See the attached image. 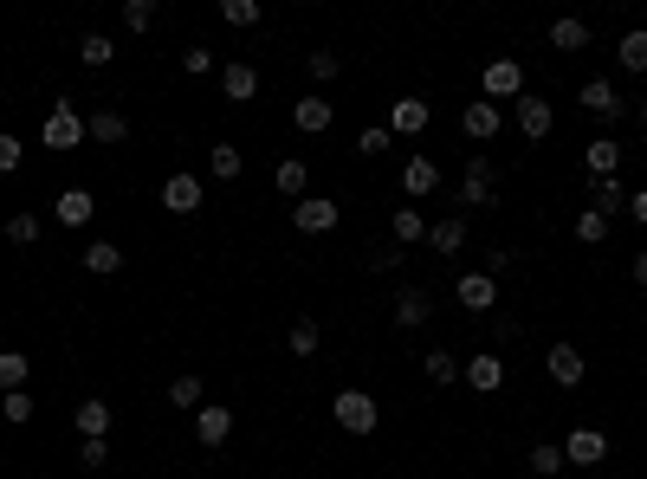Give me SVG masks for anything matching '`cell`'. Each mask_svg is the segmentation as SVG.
I'll list each match as a JSON object with an SVG mask.
<instances>
[{"label":"cell","mask_w":647,"mask_h":479,"mask_svg":"<svg viewBox=\"0 0 647 479\" xmlns=\"http://www.w3.org/2000/svg\"><path fill=\"white\" fill-rule=\"evenodd\" d=\"M330 415H337L343 434H376V395L369 389H343L337 402H330Z\"/></svg>","instance_id":"1"},{"label":"cell","mask_w":647,"mask_h":479,"mask_svg":"<svg viewBox=\"0 0 647 479\" xmlns=\"http://www.w3.org/2000/svg\"><path fill=\"white\" fill-rule=\"evenodd\" d=\"M512 123L531 136V143H544V136L557 130V111H550V104L538 98V91H518V98H512Z\"/></svg>","instance_id":"2"},{"label":"cell","mask_w":647,"mask_h":479,"mask_svg":"<svg viewBox=\"0 0 647 479\" xmlns=\"http://www.w3.org/2000/svg\"><path fill=\"white\" fill-rule=\"evenodd\" d=\"M337 201H330V195H305V201H298V208H292V227H298V234H330V227H337Z\"/></svg>","instance_id":"3"},{"label":"cell","mask_w":647,"mask_h":479,"mask_svg":"<svg viewBox=\"0 0 647 479\" xmlns=\"http://www.w3.org/2000/svg\"><path fill=\"white\" fill-rule=\"evenodd\" d=\"M39 136H46V149H59V156H65V149L85 143V117H78L72 104H59V111L46 117V130H39Z\"/></svg>","instance_id":"4"},{"label":"cell","mask_w":647,"mask_h":479,"mask_svg":"<svg viewBox=\"0 0 647 479\" xmlns=\"http://www.w3.org/2000/svg\"><path fill=\"white\" fill-rule=\"evenodd\" d=\"M596 460H609V434L576 428L570 441H563V467H596Z\"/></svg>","instance_id":"5"},{"label":"cell","mask_w":647,"mask_h":479,"mask_svg":"<svg viewBox=\"0 0 647 479\" xmlns=\"http://www.w3.org/2000/svg\"><path fill=\"white\" fill-rule=\"evenodd\" d=\"M460 130L473 136V143H492V136L505 130V111L492 98H479V104H466V111H460Z\"/></svg>","instance_id":"6"},{"label":"cell","mask_w":647,"mask_h":479,"mask_svg":"<svg viewBox=\"0 0 647 479\" xmlns=\"http://www.w3.org/2000/svg\"><path fill=\"white\" fill-rule=\"evenodd\" d=\"M460 376H466V389H479V395H499L505 389V363L492 357V350H486V357H466Z\"/></svg>","instance_id":"7"},{"label":"cell","mask_w":647,"mask_h":479,"mask_svg":"<svg viewBox=\"0 0 647 479\" xmlns=\"http://www.w3.org/2000/svg\"><path fill=\"white\" fill-rule=\"evenodd\" d=\"M453 292H460L466 311H492V305H499V279H492V272H460Z\"/></svg>","instance_id":"8"},{"label":"cell","mask_w":647,"mask_h":479,"mask_svg":"<svg viewBox=\"0 0 647 479\" xmlns=\"http://www.w3.org/2000/svg\"><path fill=\"white\" fill-rule=\"evenodd\" d=\"M479 85H486V98H518V91H525V72H518V59H492L486 72H479Z\"/></svg>","instance_id":"9"},{"label":"cell","mask_w":647,"mask_h":479,"mask_svg":"<svg viewBox=\"0 0 647 479\" xmlns=\"http://www.w3.org/2000/svg\"><path fill=\"white\" fill-rule=\"evenodd\" d=\"M486 201H492V162L473 156L466 175H460V208H486Z\"/></svg>","instance_id":"10"},{"label":"cell","mask_w":647,"mask_h":479,"mask_svg":"<svg viewBox=\"0 0 647 479\" xmlns=\"http://www.w3.org/2000/svg\"><path fill=\"white\" fill-rule=\"evenodd\" d=\"M544 369H550V382H557V389H576V382H583V350H576V344H550Z\"/></svg>","instance_id":"11"},{"label":"cell","mask_w":647,"mask_h":479,"mask_svg":"<svg viewBox=\"0 0 647 479\" xmlns=\"http://www.w3.org/2000/svg\"><path fill=\"white\" fill-rule=\"evenodd\" d=\"M583 169H589V182H609V175L622 169V143H615V136H596V143L583 149Z\"/></svg>","instance_id":"12"},{"label":"cell","mask_w":647,"mask_h":479,"mask_svg":"<svg viewBox=\"0 0 647 479\" xmlns=\"http://www.w3.org/2000/svg\"><path fill=\"white\" fill-rule=\"evenodd\" d=\"M162 208L169 214H195L201 208V175H169V182H162Z\"/></svg>","instance_id":"13"},{"label":"cell","mask_w":647,"mask_h":479,"mask_svg":"<svg viewBox=\"0 0 647 479\" xmlns=\"http://www.w3.org/2000/svg\"><path fill=\"white\" fill-rule=\"evenodd\" d=\"M583 111H589V117H602V123H615V117L628 111V104L615 98V85H609V78H589V85H583Z\"/></svg>","instance_id":"14"},{"label":"cell","mask_w":647,"mask_h":479,"mask_svg":"<svg viewBox=\"0 0 647 479\" xmlns=\"http://www.w3.org/2000/svg\"><path fill=\"white\" fill-rule=\"evenodd\" d=\"M428 130V104L421 98H395L389 104V136H421Z\"/></svg>","instance_id":"15"},{"label":"cell","mask_w":647,"mask_h":479,"mask_svg":"<svg viewBox=\"0 0 647 479\" xmlns=\"http://www.w3.org/2000/svg\"><path fill=\"white\" fill-rule=\"evenodd\" d=\"M227 434H233V408H195V441L201 447H220V441H227Z\"/></svg>","instance_id":"16"},{"label":"cell","mask_w":647,"mask_h":479,"mask_svg":"<svg viewBox=\"0 0 647 479\" xmlns=\"http://www.w3.org/2000/svg\"><path fill=\"white\" fill-rule=\"evenodd\" d=\"M52 214H59V227H85L91 214H98V201H91V188H65V195L52 201Z\"/></svg>","instance_id":"17"},{"label":"cell","mask_w":647,"mask_h":479,"mask_svg":"<svg viewBox=\"0 0 647 479\" xmlns=\"http://www.w3.org/2000/svg\"><path fill=\"white\" fill-rule=\"evenodd\" d=\"M402 188H408V195H434V188H440V162L434 156H408L402 162Z\"/></svg>","instance_id":"18"},{"label":"cell","mask_w":647,"mask_h":479,"mask_svg":"<svg viewBox=\"0 0 647 479\" xmlns=\"http://www.w3.org/2000/svg\"><path fill=\"white\" fill-rule=\"evenodd\" d=\"M395 324H402V331H421V324H428V292H421V285H402V292H395Z\"/></svg>","instance_id":"19"},{"label":"cell","mask_w":647,"mask_h":479,"mask_svg":"<svg viewBox=\"0 0 647 479\" xmlns=\"http://www.w3.org/2000/svg\"><path fill=\"white\" fill-rule=\"evenodd\" d=\"M220 91H227L233 104H246V98H253V91H259V72H253V65H246V59L220 65Z\"/></svg>","instance_id":"20"},{"label":"cell","mask_w":647,"mask_h":479,"mask_svg":"<svg viewBox=\"0 0 647 479\" xmlns=\"http://www.w3.org/2000/svg\"><path fill=\"white\" fill-rule=\"evenodd\" d=\"M272 188H279V195H292V201H305V188H311V169H305V156H285L279 169H272Z\"/></svg>","instance_id":"21"},{"label":"cell","mask_w":647,"mask_h":479,"mask_svg":"<svg viewBox=\"0 0 647 479\" xmlns=\"http://www.w3.org/2000/svg\"><path fill=\"white\" fill-rule=\"evenodd\" d=\"M85 136H91V143H123V136H130V117H123V111H91L85 117Z\"/></svg>","instance_id":"22"},{"label":"cell","mask_w":647,"mask_h":479,"mask_svg":"<svg viewBox=\"0 0 647 479\" xmlns=\"http://www.w3.org/2000/svg\"><path fill=\"white\" fill-rule=\"evenodd\" d=\"M330 117H337V111H330L324 98H298V104H292V123H298L305 136H324V130H330Z\"/></svg>","instance_id":"23"},{"label":"cell","mask_w":647,"mask_h":479,"mask_svg":"<svg viewBox=\"0 0 647 479\" xmlns=\"http://www.w3.org/2000/svg\"><path fill=\"white\" fill-rule=\"evenodd\" d=\"M389 234H395V246L428 240V214H421V208H395V214H389Z\"/></svg>","instance_id":"24"},{"label":"cell","mask_w":647,"mask_h":479,"mask_svg":"<svg viewBox=\"0 0 647 479\" xmlns=\"http://www.w3.org/2000/svg\"><path fill=\"white\" fill-rule=\"evenodd\" d=\"M428 246H434V253H460V246H466V214L434 221V227H428Z\"/></svg>","instance_id":"25"},{"label":"cell","mask_w":647,"mask_h":479,"mask_svg":"<svg viewBox=\"0 0 647 479\" xmlns=\"http://www.w3.org/2000/svg\"><path fill=\"white\" fill-rule=\"evenodd\" d=\"M589 208H596V214H609V221H615V214L628 208V188L615 182V175H609V182H589Z\"/></svg>","instance_id":"26"},{"label":"cell","mask_w":647,"mask_h":479,"mask_svg":"<svg viewBox=\"0 0 647 479\" xmlns=\"http://www.w3.org/2000/svg\"><path fill=\"white\" fill-rule=\"evenodd\" d=\"M85 272H98V279H110V272H123V253H117V240H91V246H85Z\"/></svg>","instance_id":"27"},{"label":"cell","mask_w":647,"mask_h":479,"mask_svg":"<svg viewBox=\"0 0 647 479\" xmlns=\"http://www.w3.org/2000/svg\"><path fill=\"white\" fill-rule=\"evenodd\" d=\"M285 344H292V357H318V344H324L318 318H292V331H285Z\"/></svg>","instance_id":"28"},{"label":"cell","mask_w":647,"mask_h":479,"mask_svg":"<svg viewBox=\"0 0 647 479\" xmlns=\"http://www.w3.org/2000/svg\"><path fill=\"white\" fill-rule=\"evenodd\" d=\"M78 428H85V441H104L110 434V402H98V395L78 402Z\"/></svg>","instance_id":"29"},{"label":"cell","mask_w":647,"mask_h":479,"mask_svg":"<svg viewBox=\"0 0 647 479\" xmlns=\"http://www.w3.org/2000/svg\"><path fill=\"white\" fill-rule=\"evenodd\" d=\"M240 169H246V156H240L233 143H214V149H208V175H214V182H233Z\"/></svg>","instance_id":"30"},{"label":"cell","mask_w":647,"mask_h":479,"mask_svg":"<svg viewBox=\"0 0 647 479\" xmlns=\"http://www.w3.org/2000/svg\"><path fill=\"white\" fill-rule=\"evenodd\" d=\"M26 376H33V363L20 357V350H0V395H13V389H26Z\"/></svg>","instance_id":"31"},{"label":"cell","mask_w":647,"mask_h":479,"mask_svg":"<svg viewBox=\"0 0 647 479\" xmlns=\"http://www.w3.org/2000/svg\"><path fill=\"white\" fill-rule=\"evenodd\" d=\"M78 59H85L91 72H104V65L117 59V46H110V33H85V39H78Z\"/></svg>","instance_id":"32"},{"label":"cell","mask_w":647,"mask_h":479,"mask_svg":"<svg viewBox=\"0 0 647 479\" xmlns=\"http://www.w3.org/2000/svg\"><path fill=\"white\" fill-rule=\"evenodd\" d=\"M615 59H622L628 72H647V26H635V33H622V46H615Z\"/></svg>","instance_id":"33"},{"label":"cell","mask_w":647,"mask_h":479,"mask_svg":"<svg viewBox=\"0 0 647 479\" xmlns=\"http://www.w3.org/2000/svg\"><path fill=\"white\" fill-rule=\"evenodd\" d=\"M550 46H557V52H583L589 46V26L583 20H557V26H550Z\"/></svg>","instance_id":"34"},{"label":"cell","mask_w":647,"mask_h":479,"mask_svg":"<svg viewBox=\"0 0 647 479\" xmlns=\"http://www.w3.org/2000/svg\"><path fill=\"white\" fill-rule=\"evenodd\" d=\"M576 240H583V246H602V240H609V214L583 208V214H576Z\"/></svg>","instance_id":"35"},{"label":"cell","mask_w":647,"mask_h":479,"mask_svg":"<svg viewBox=\"0 0 647 479\" xmlns=\"http://www.w3.org/2000/svg\"><path fill=\"white\" fill-rule=\"evenodd\" d=\"M389 143H395V136H389V123H369V130L356 136V156H389Z\"/></svg>","instance_id":"36"},{"label":"cell","mask_w":647,"mask_h":479,"mask_svg":"<svg viewBox=\"0 0 647 479\" xmlns=\"http://www.w3.org/2000/svg\"><path fill=\"white\" fill-rule=\"evenodd\" d=\"M123 26H130V33H149V26H156V0H123Z\"/></svg>","instance_id":"37"},{"label":"cell","mask_w":647,"mask_h":479,"mask_svg":"<svg viewBox=\"0 0 647 479\" xmlns=\"http://www.w3.org/2000/svg\"><path fill=\"white\" fill-rule=\"evenodd\" d=\"M220 20L227 26H259V0H220Z\"/></svg>","instance_id":"38"},{"label":"cell","mask_w":647,"mask_h":479,"mask_svg":"<svg viewBox=\"0 0 647 479\" xmlns=\"http://www.w3.org/2000/svg\"><path fill=\"white\" fill-rule=\"evenodd\" d=\"M169 402L175 408H201V376H175L169 382Z\"/></svg>","instance_id":"39"},{"label":"cell","mask_w":647,"mask_h":479,"mask_svg":"<svg viewBox=\"0 0 647 479\" xmlns=\"http://www.w3.org/2000/svg\"><path fill=\"white\" fill-rule=\"evenodd\" d=\"M0 415L13 421V428H20V421H33V395L26 389H13V395H0Z\"/></svg>","instance_id":"40"},{"label":"cell","mask_w":647,"mask_h":479,"mask_svg":"<svg viewBox=\"0 0 647 479\" xmlns=\"http://www.w3.org/2000/svg\"><path fill=\"white\" fill-rule=\"evenodd\" d=\"M531 473H538V479H550V473H563V447H531Z\"/></svg>","instance_id":"41"},{"label":"cell","mask_w":647,"mask_h":479,"mask_svg":"<svg viewBox=\"0 0 647 479\" xmlns=\"http://www.w3.org/2000/svg\"><path fill=\"white\" fill-rule=\"evenodd\" d=\"M460 376V357H447V350H428V382H453Z\"/></svg>","instance_id":"42"},{"label":"cell","mask_w":647,"mask_h":479,"mask_svg":"<svg viewBox=\"0 0 647 479\" xmlns=\"http://www.w3.org/2000/svg\"><path fill=\"white\" fill-rule=\"evenodd\" d=\"M337 65H343L337 52H311V59H305V72L318 78V85H330V78H337Z\"/></svg>","instance_id":"43"},{"label":"cell","mask_w":647,"mask_h":479,"mask_svg":"<svg viewBox=\"0 0 647 479\" xmlns=\"http://www.w3.org/2000/svg\"><path fill=\"white\" fill-rule=\"evenodd\" d=\"M7 240L13 246H33L39 240V221H33V214H13V221H7Z\"/></svg>","instance_id":"44"},{"label":"cell","mask_w":647,"mask_h":479,"mask_svg":"<svg viewBox=\"0 0 647 479\" xmlns=\"http://www.w3.org/2000/svg\"><path fill=\"white\" fill-rule=\"evenodd\" d=\"M13 169H20V136L0 130V175H13Z\"/></svg>","instance_id":"45"},{"label":"cell","mask_w":647,"mask_h":479,"mask_svg":"<svg viewBox=\"0 0 647 479\" xmlns=\"http://www.w3.org/2000/svg\"><path fill=\"white\" fill-rule=\"evenodd\" d=\"M182 65L201 78V72H214V52H208V46H188V52H182Z\"/></svg>","instance_id":"46"},{"label":"cell","mask_w":647,"mask_h":479,"mask_svg":"<svg viewBox=\"0 0 647 479\" xmlns=\"http://www.w3.org/2000/svg\"><path fill=\"white\" fill-rule=\"evenodd\" d=\"M104 460H110V441H85L78 447V467H104Z\"/></svg>","instance_id":"47"},{"label":"cell","mask_w":647,"mask_h":479,"mask_svg":"<svg viewBox=\"0 0 647 479\" xmlns=\"http://www.w3.org/2000/svg\"><path fill=\"white\" fill-rule=\"evenodd\" d=\"M628 214H635V221L647 227V188H641V195H635V201H628Z\"/></svg>","instance_id":"48"},{"label":"cell","mask_w":647,"mask_h":479,"mask_svg":"<svg viewBox=\"0 0 647 479\" xmlns=\"http://www.w3.org/2000/svg\"><path fill=\"white\" fill-rule=\"evenodd\" d=\"M635 285H647V253H635Z\"/></svg>","instance_id":"49"},{"label":"cell","mask_w":647,"mask_h":479,"mask_svg":"<svg viewBox=\"0 0 647 479\" xmlns=\"http://www.w3.org/2000/svg\"><path fill=\"white\" fill-rule=\"evenodd\" d=\"M635 117H641V123H647V104H641V111H635Z\"/></svg>","instance_id":"50"}]
</instances>
